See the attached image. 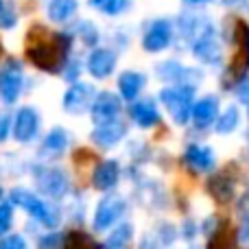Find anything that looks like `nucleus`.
<instances>
[{"label":"nucleus","instance_id":"nucleus-1","mask_svg":"<svg viewBox=\"0 0 249 249\" xmlns=\"http://www.w3.org/2000/svg\"><path fill=\"white\" fill-rule=\"evenodd\" d=\"M177 33L190 48L193 57L208 68L223 64V35L208 16L197 11H184L177 18Z\"/></svg>","mask_w":249,"mask_h":249},{"label":"nucleus","instance_id":"nucleus-2","mask_svg":"<svg viewBox=\"0 0 249 249\" xmlns=\"http://www.w3.org/2000/svg\"><path fill=\"white\" fill-rule=\"evenodd\" d=\"M72 33H48L46 39H35L29 44L26 55L35 68L44 72H61L70 59L72 51Z\"/></svg>","mask_w":249,"mask_h":249},{"label":"nucleus","instance_id":"nucleus-3","mask_svg":"<svg viewBox=\"0 0 249 249\" xmlns=\"http://www.w3.org/2000/svg\"><path fill=\"white\" fill-rule=\"evenodd\" d=\"M9 201L16 208H22L33 221L44 225L46 230H55L61 223V212L51 199L39 197V195L31 193L29 188H13L9 193Z\"/></svg>","mask_w":249,"mask_h":249},{"label":"nucleus","instance_id":"nucleus-4","mask_svg":"<svg viewBox=\"0 0 249 249\" xmlns=\"http://www.w3.org/2000/svg\"><path fill=\"white\" fill-rule=\"evenodd\" d=\"M195 96H197V88L195 86H166L160 90V103L168 112L171 121L179 127H186L193 118L195 107Z\"/></svg>","mask_w":249,"mask_h":249},{"label":"nucleus","instance_id":"nucleus-5","mask_svg":"<svg viewBox=\"0 0 249 249\" xmlns=\"http://www.w3.org/2000/svg\"><path fill=\"white\" fill-rule=\"evenodd\" d=\"M33 179H35L37 190L46 199H51V201H59V199L68 197V193H70V175L61 166H53V164L35 166Z\"/></svg>","mask_w":249,"mask_h":249},{"label":"nucleus","instance_id":"nucleus-6","mask_svg":"<svg viewBox=\"0 0 249 249\" xmlns=\"http://www.w3.org/2000/svg\"><path fill=\"white\" fill-rule=\"evenodd\" d=\"M127 212V201L123 195H105L99 203H96L94 216H92V230L94 232H107V230L116 228L121 219Z\"/></svg>","mask_w":249,"mask_h":249},{"label":"nucleus","instance_id":"nucleus-7","mask_svg":"<svg viewBox=\"0 0 249 249\" xmlns=\"http://www.w3.org/2000/svg\"><path fill=\"white\" fill-rule=\"evenodd\" d=\"M140 42H142L144 53H149V55L164 53L175 42V22L168 20V18H158V20L149 22Z\"/></svg>","mask_w":249,"mask_h":249},{"label":"nucleus","instance_id":"nucleus-8","mask_svg":"<svg viewBox=\"0 0 249 249\" xmlns=\"http://www.w3.org/2000/svg\"><path fill=\"white\" fill-rule=\"evenodd\" d=\"M155 77L164 81L166 86H195L203 81V72L197 68L181 64L179 59H164L155 66Z\"/></svg>","mask_w":249,"mask_h":249},{"label":"nucleus","instance_id":"nucleus-9","mask_svg":"<svg viewBox=\"0 0 249 249\" xmlns=\"http://www.w3.org/2000/svg\"><path fill=\"white\" fill-rule=\"evenodd\" d=\"M24 90V70L16 57H9L0 66V101L4 105L18 103Z\"/></svg>","mask_w":249,"mask_h":249},{"label":"nucleus","instance_id":"nucleus-10","mask_svg":"<svg viewBox=\"0 0 249 249\" xmlns=\"http://www.w3.org/2000/svg\"><path fill=\"white\" fill-rule=\"evenodd\" d=\"M96 94H99V92H94L92 83H83V81L70 83V88L64 92V96H61V109H64L66 114H72V116H81V114L92 109V103H94Z\"/></svg>","mask_w":249,"mask_h":249},{"label":"nucleus","instance_id":"nucleus-11","mask_svg":"<svg viewBox=\"0 0 249 249\" xmlns=\"http://www.w3.org/2000/svg\"><path fill=\"white\" fill-rule=\"evenodd\" d=\"M184 166L193 175H210L216 168V153L212 146L201 144V142H190L184 149Z\"/></svg>","mask_w":249,"mask_h":249},{"label":"nucleus","instance_id":"nucleus-12","mask_svg":"<svg viewBox=\"0 0 249 249\" xmlns=\"http://www.w3.org/2000/svg\"><path fill=\"white\" fill-rule=\"evenodd\" d=\"M118 66V53L114 48H107V46H96L90 51L86 59V70L92 79L96 81H105L114 74Z\"/></svg>","mask_w":249,"mask_h":249},{"label":"nucleus","instance_id":"nucleus-13","mask_svg":"<svg viewBox=\"0 0 249 249\" xmlns=\"http://www.w3.org/2000/svg\"><path fill=\"white\" fill-rule=\"evenodd\" d=\"M121 112H123V99L118 92H99L92 103V109H90V116H92V123L96 124H105V123H112V121H118L121 118Z\"/></svg>","mask_w":249,"mask_h":249},{"label":"nucleus","instance_id":"nucleus-14","mask_svg":"<svg viewBox=\"0 0 249 249\" xmlns=\"http://www.w3.org/2000/svg\"><path fill=\"white\" fill-rule=\"evenodd\" d=\"M39 124H42V118H39L37 109L31 107V105L20 107L16 112V116H13V131H11L13 140L20 142V144H29L39 133Z\"/></svg>","mask_w":249,"mask_h":249},{"label":"nucleus","instance_id":"nucleus-15","mask_svg":"<svg viewBox=\"0 0 249 249\" xmlns=\"http://www.w3.org/2000/svg\"><path fill=\"white\" fill-rule=\"evenodd\" d=\"M127 131H129V127L121 118L112 121V123H105V124H96L90 133V142L94 146H99V149L107 151V149H114V146L121 144L124 138H127Z\"/></svg>","mask_w":249,"mask_h":249},{"label":"nucleus","instance_id":"nucleus-16","mask_svg":"<svg viewBox=\"0 0 249 249\" xmlns=\"http://www.w3.org/2000/svg\"><path fill=\"white\" fill-rule=\"evenodd\" d=\"M221 114V99L216 94H203L201 99L195 101V107H193V123L195 129H208V127H214L216 118Z\"/></svg>","mask_w":249,"mask_h":249},{"label":"nucleus","instance_id":"nucleus-17","mask_svg":"<svg viewBox=\"0 0 249 249\" xmlns=\"http://www.w3.org/2000/svg\"><path fill=\"white\" fill-rule=\"evenodd\" d=\"M121 181V162L118 160H103L92 171V186L99 193H109Z\"/></svg>","mask_w":249,"mask_h":249},{"label":"nucleus","instance_id":"nucleus-18","mask_svg":"<svg viewBox=\"0 0 249 249\" xmlns=\"http://www.w3.org/2000/svg\"><path fill=\"white\" fill-rule=\"evenodd\" d=\"M129 116L140 129H151L160 124V107L153 99H138L129 105Z\"/></svg>","mask_w":249,"mask_h":249},{"label":"nucleus","instance_id":"nucleus-19","mask_svg":"<svg viewBox=\"0 0 249 249\" xmlns=\"http://www.w3.org/2000/svg\"><path fill=\"white\" fill-rule=\"evenodd\" d=\"M144 86H146V77L142 72H138V70H124L121 77H118L116 90H118V94H121L123 101L133 103V101L140 99Z\"/></svg>","mask_w":249,"mask_h":249},{"label":"nucleus","instance_id":"nucleus-20","mask_svg":"<svg viewBox=\"0 0 249 249\" xmlns=\"http://www.w3.org/2000/svg\"><path fill=\"white\" fill-rule=\"evenodd\" d=\"M68 144H70V133L66 131L64 127H53L51 131L44 136L42 144H39V155H42L44 160L57 158V155H61L68 149Z\"/></svg>","mask_w":249,"mask_h":249},{"label":"nucleus","instance_id":"nucleus-21","mask_svg":"<svg viewBox=\"0 0 249 249\" xmlns=\"http://www.w3.org/2000/svg\"><path fill=\"white\" fill-rule=\"evenodd\" d=\"M234 190H236V184L230 177V173H214V175L208 177V193L214 201L219 203H230L234 199Z\"/></svg>","mask_w":249,"mask_h":249},{"label":"nucleus","instance_id":"nucleus-22","mask_svg":"<svg viewBox=\"0 0 249 249\" xmlns=\"http://www.w3.org/2000/svg\"><path fill=\"white\" fill-rule=\"evenodd\" d=\"M243 124V112L236 103H230L221 109L219 118L214 123V131L219 136H232L234 131H238V127Z\"/></svg>","mask_w":249,"mask_h":249},{"label":"nucleus","instance_id":"nucleus-23","mask_svg":"<svg viewBox=\"0 0 249 249\" xmlns=\"http://www.w3.org/2000/svg\"><path fill=\"white\" fill-rule=\"evenodd\" d=\"M79 11V0H48L46 4V18L55 24L70 22Z\"/></svg>","mask_w":249,"mask_h":249},{"label":"nucleus","instance_id":"nucleus-24","mask_svg":"<svg viewBox=\"0 0 249 249\" xmlns=\"http://www.w3.org/2000/svg\"><path fill=\"white\" fill-rule=\"evenodd\" d=\"M133 243V225L131 223H118L112 228V232L105 238V249H131Z\"/></svg>","mask_w":249,"mask_h":249},{"label":"nucleus","instance_id":"nucleus-25","mask_svg":"<svg viewBox=\"0 0 249 249\" xmlns=\"http://www.w3.org/2000/svg\"><path fill=\"white\" fill-rule=\"evenodd\" d=\"M64 249H105L83 230H70L64 234Z\"/></svg>","mask_w":249,"mask_h":249},{"label":"nucleus","instance_id":"nucleus-26","mask_svg":"<svg viewBox=\"0 0 249 249\" xmlns=\"http://www.w3.org/2000/svg\"><path fill=\"white\" fill-rule=\"evenodd\" d=\"M74 33H77V37L90 48H96L101 42V31L92 20H79L77 26H74Z\"/></svg>","mask_w":249,"mask_h":249},{"label":"nucleus","instance_id":"nucleus-27","mask_svg":"<svg viewBox=\"0 0 249 249\" xmlns=\"http://www.w3.org/2000/svg\"><path fill=\"white\" fill-rule=\"evenodd\" d=\"M92 9L105 13V16H123L129 7H131V0H88Z\"/></svg>","mask_w":249,"mask_h":249},{"label":"nucleus","instance_id":"nucleus-28","mask_svg":"<svg viewBox=\"0 0 249 249\" xmlns=\"http://www.w3.org/2000/svg\"><path fill=\"white\" fill-rule=\"evenodd\" d=\"M18 24V11L13 7V2L9 0H0V29L9 31Z\"/></svg>","mask_w":249,"mask_h":249},{"label":"nucleus","instance_id":"nucleus-29","mask_svg":"<svg viewBox=\"0 0 249 249\" xmlns=\"http://www.w3.org/2000/svg\"><path fill=\"white\" fill-rule=\"evenodd\" d=\"M13 212H16V206H13L9 199L0 203V238L7 236L9 230H11V225H13Z\"/></svg>","mask_w":249,"mask_h":249},{"label":"nucleus","instance_id":"nucleus-30","mask_svg":"<svg viewBox=\"0 0 249 249\" xmlns=\"http://www.w3.org/2000/svg\"><path fill=\"white\" fill-rule=\"evenodd\" d=\"M37 249H64V234L48 230L46 234H42L37 241Z\"/></svg>","mask_w":249,"mask_h":249},{"label":"nucleus","instance_id":"nucleus-31","mask_svg":"<svg viewBox=\"0 0 249 249\" xmlns=\"http://www.w3.org/2000/svg\"><path fill=\"white\" fill-rule=\"evenodd\" d=\"M234 245H238V243L230 241V236H228L223 225H221V228L210 236V241H208V249H234Z\"/></svg>","mask_w":249,"mask_h":249},{"label":"nucleus","instance_id":"nucleus-32","mask_svg":"<svg viewBox=\"0 0 249 249\" xmlns=\"http://www.w3.org/2000/svg\"><path fill=\"white\" fill-rule=\"evenodd\" d=\"M232 92H234V96H236L238 105H243V107L249 109V74L241 77L236 83H234Z\"/></svg>","mask_w":249,"mask_h":249},{"label":"nucleus","instance_id":"nucleus-33","mask_svg":"<svg viewBox=\"0 0 249 249\" xmlns=\"http://www.w3.org/2000/svg\"><path fill=\"white\" fill-rule=\"evenodd\" d=\"M83 72V64L79 59H68V64L64 66V70H61V77L66 79L68 83H77L79 77H81Z\"/></svg>","mask_w":249,"mask_h":249},{"label":"nucleus","instance_id":"nucleus-34","mask_svg":"<svg viewBox=\"0 0 249 249\" xmlns=\"http://www.w3.org/2000/svg\"><path fill=\"white\" fill-rule=\"evenodd\" d=\"M0 249H31L26 238L22 234H7V236L0 238Z\"/></svg>","mask_w":249,"mask_h":249},{"label":"nucleus","instance_id":"nucleus-35","mask_svg":"<svg viewBox=\"0 0 249 249\" xmlns=\"http://www.w3.org/2000/svg\"><path fill=\"white\" fill-rule=\"evenodd\" d=\"M236 243H238V247L249 249V208L243 212L241 225H238V230H236Z\"/></svg>","mask_w":249,"mask_h":249},{"label":"nucleus","instance_id":"nucleus-36","mask_svg":"<svg viewBox=\"0 0 249 249\" xmlns=\"http://www.w3.org/2000/svg\"><path fill=\"white\" fill-rule=\"evenodd\" d=\"M11 131H13V118L7 112H2L0 114V144L11 136Z\"/></svg>","mask_w":249,"mask_h":249},{"label":"nucleus","instance_id":"nucleus-37","mask_svg":"<svg viewBox=\"0 0 249 249\" xmlns=\"http://www.w3.org/2000/svg\"><path fill=\"white\" fill-rule=\"evenodd\" d=\"M221 4L232 9H241V11H249V0H221Z\"/></svg>","mask_w":249,"mask_h":249},{"label":"nucleus","instance_id":"nucleus-38","mask_svg":"<svg viewBox=\"0 0 249 249\" xmlns=\"http://www.w3.org/2000/svg\"><path fill=\"white\" fill-rule=\"evenodd\" d=\"M181 2H186L188 7H203V4H210L214 0H181Z\"/></svg>","mask_w":249,"mask_h":249},{"label":"nucleus","instance_id":"nucleus-39","mask_svg":"<svg viewBox=\"0 0 249 249\" xmlns=\"http://www.w3.org/2000/svg\"><path fill=\"white\" fill-rule=\"evenodd\" d=\"M4 201V195H2V186H0V203Z\"/></svg>","mask_w":249,"mask_h":249},{"label":"nucleus","instance_id":"nucleus-40","mask_svg":"<svg viewBox=\"0 0 249 249\" xmlns=\"http://www.w3.org/2000/svg\"><path fill=\"white\" fill-rule=\"evenodd\" d=\"M247 123H249V109H247ZM247 136H249V124H247Z\"/></svg>","mask_w":249,"mask_h":249},{"label":"nucleus","instance_id":"nucleus-41","mask_svg":"<svg viewBox=\"0 0 249 249\" xmlns=\"http://www.w3.org/2000/svg\"><path fill=\"white\" fill-rule=\"evenodd\" d=\"M247 153H249V146H247Z\"/></svg>","mask_w":249,"mask_h":249}]
</instances>
